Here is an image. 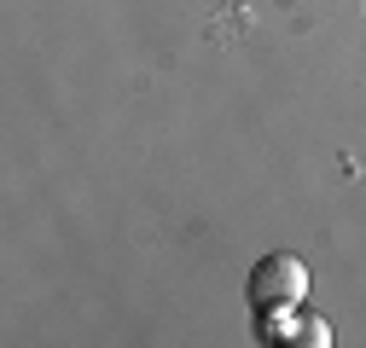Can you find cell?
<instances>
[{"instance_id": "6da1fadb", "label": "cell", "mask_w": 366, "mask_h": 348, "mask_svg": "<svg viewBox=\"0 0 366 348\" xmlns=\"http://www.w3.org/2000/svg\"><path fill=\"white\" fill-rule=\"evenodd\" d=\"M302 290H308V267H302L297 255H262L256 267H250V302H256L262 314L297 308Z\"/></svg>"}, {"instance_id": "7a4b0ae2", "label": "cell", "mask_w": 366, "mask_h": 348, "mask_svg": "<svg viewBox=\"0 0 366 348\" xmlns=\"http://www.w3.org/2000/svg\"><path fill=\"white\" fill-rule=\"evenodd\" d=\"M291 342H314V348H326V342H332V331H326V319H302Z\"/></svg>"}]
</instances>
